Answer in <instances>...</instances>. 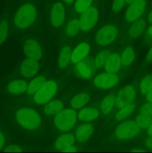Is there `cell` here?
I'll return each mask as SVG.
<instances>
[{"mask_svg":"<svg viewBox=\"0 0 152 153\" xmlns=\"http://www.w3.org/2000/svg\"><path fill=\"white\" fill-rule=\"evenodd\" d=\"M22 149L20 147H19L18 146L16 145H11V146H9L4 149V152H22Z\"/></svg>","mask_w":152,"mask_h":153,"instance_id":"8d00e7d4","label":"cell"},{"mask_svg":"<svg viewBox=\"0 0 152 153\" xmlns=\"http://www.w3.org/2000/svg\"><path fill=\"white\" fill-rule=\"evenodd\" d=\"M64 1H65L66 2H67V3H69V4H70V3L72 2V1H74V0H64Z\"/></svg>","mask_w":152,"mask_h":153,"instance_id":"bcb514c9","label":"cell"},{"mask_svg":"<svg viewBox=\"0 0 152 153\" xmlns=\"http://www.w3.org/2000/svg\"><path fill=\"white\" fill-rule=\"evenodd\" d=\"M39 64L37 61L31 58H27L21 65V74L26 78H31L35 76L38 72Z\"/></svg>","mask_w":152,"mask_h":153,"instance_id":"4fadbf2b","label":"cell"},{"mask_svg":"<svg viewBox=\"0 0 152 153\" xmlns=\"http://www.w3.org/2000/svg\"><path fill=\"white\" fill-rule=\"evenodd\" d=\"M28 85L23 80L12 81L7 86V91L12 94H20L27 91Z\"/></svg>","mask_w":152,"mask_h":153,"instance_id":"e0dca14e","label":"cell"},{"mask_svg":"<svg viewBox=\"0 0 152 153\" xmlns=\"http://www.w3.org/2000/svg\"><path fill=\"white\" fill-rule=\"evenodd\" d=\"M76 71H77V74L82 77L83 79H90L92 77V73L91 70H89V67L84 64L82 63H76Z\"/></svg>","mask_w":152,"mask_h":153,"instance_id":"f1b7e54d","label":"cell"},{"mask_svg":"<svg viewBox=\"0 0 152 153\" xmlns=\"http://www.w3.org/2000/svg\"><path fill=\"white\" fill-rule=\"evenodd\" d=\"M65 19V9L61 3H56L53 5L51 13V22L55 28L61 26Z\"/></svg>","mask_w":152,"mask_h":153,"instance_id":"7c38bea8","label":"cell"},{"mask_svg":"<svg viewBox=\"0 0 152 153\" xmlns=\"http://www.w3.org/2000/svg\"><path fill=\"white\" fill-rule=\"evenodd\" d=\"M146 98H147L148 102H152V88L149 90L148 92L146 94Z\"/></svg>","mask_w":152,"mask_h":153,"instance_id":"ab89813d","label":"cell"},{"mask_svg":"<svg viewBox=\"0 0 152 153\" xmlns=\"http://www.w3.org/2000/svg\"><path fill=\"white\" fill-rule=\"evenodd\" d=\"M140 128L136 121L126 120L117 127L116 135L122 140H128L135 137L139 132Z\"/></svg>","mask_w":152,"mask_h":153,"instance_id":"277c9868","label":"cell"},{"mask_svg":"<svg viewBox=\"0 0 152 153\" xmlns=\"http://www.w3.org/2000/svg\"><path fill=\"white\" fill-rule=\"evenodd\" d=\"M147 134L149 136V137H150V136H152V124L151 125V126L148 128Z\"/></svg>","mask_w":152,"mask_h":153,"instance_id":"7bdbcfd3","label":"cell"},{"mask_svg":"<svg viewBox=\"0 0 152 153\" xmlns=\"http://www.w3.org/2000/svg\"><path fill=\"white\" fill-rule=\"evenodd\" d=\"M8 34V25L7 21L4 20L0 22V45L4 42Z\"/></svg>","mask_w":152,"mask_h":153,"instance_id":"836d02e7","label":"cell"},{"mask_svg":"<svg viewBox=\"0 0 152 153\" xmlns=\"http://www.w3.org/2000/svg\"><path fill=\"white\" fill-rule=\"evenodd\" d=\"M74 142V136L70 134H64L58 137V140L55 142V146L58 150L64 151L66 149L72 146Z\"/></svg>","mask_w":152,"mask_h":153,"instance_id":"ac0fdd59","label":"cell"},{"mask_svg":"<svg viewBox=\"0 0 152 153\" xmlns=\"http://www.w3.org/2000/svg\"><path fill=\"white\" fill-rule=\"evenodd\" d=\"M118 34V29L113 25H107L98 30L95 36L97 44L105 46L113 42Z\"/></svg>","mask_w":152,"mask_h":153,"instance_id":"5b68a950","label":"cell"},{"mask_svg":"<svg viewBox=\"0 0 152 153\" xmlns=\"http://www.w3.org/2000/svg\"><path fill=\"white\" fill-rule=\"evenodd\" d=\"M80 29V23H79V19H73L71 22H69L66 26V33L70 37L76 35L78 33Z\"/></svg>","mask_w":152,"mask_h":153,"instance_id":"4dcf8cb0","label":"cell"},{"mask_svg":"<svg viewBox=\"0 0 152 153\" xmlns=\"http://www.w3.org/2000/svg\"><path fill=\"white\" fill-rule=\"evenodd\" d=\"M145 7V0H137L130 4L126 10V19L128 22H134L139 19L143 13Z\"/></svg>","mask_w":152,"mask_h":153,"instance_id":"9c48e42d","label":"cell"},{"mask_svg":"<svg viewBox=\"0 0 152 153\" xmlns=\"http://www.w3.org/2000/svg\"><path fill=\"white\" fill-rule=\"evenodd\" d=\"M145 145L146 147L152 149V136H150V137H148V138L145 140Z\"/></svg>","mask_w":152,"mask_h":153,"instance_id":"74e56055","label":"cell"},{"mask_svg":"<svg viewBox=\"0 0 152 153\" xmlns=\"http://www.w3.org/2000/svg\"><path fill=\"white\" fill-rule=\"evenodd\" d=\"M146 60L148 62H151L152 61V46L151 47V49H149V51L148 52L147 55H146Z\"/></svg>","mask_w":152,"mask_h":153,"instance_id":"f35d334b","label":"cell"},{"mask_svg":"<svg viewBox=\"0 0 152 153\" xmlns=\"http://www.w3.org/2000/svg\"><path fill=\"white\" fill-rule=\"evenodd\" d=\"M136 108L135 103L131 102L130 104L127 105L125 107L122 108L120 109V111L118 112L116 115V122H120L122 121L124 119L129 116L131 113L134 111Z\"/></svg>","mask_w":152,"mask_h":153,"instance_id":"d4e9b609","label":"cell"},{"mask_svg":"<svg viewBox=\"0 0 152 153\" xmlns=\"http://www.w3.org/2000/svg\"><path fill=\"white\" fill-rule=\"evenodd\" d=\"M57 91V85L53 81L46 82L34 96V102L39 105L46 104L54 97Z\"/></svg>","mask_w":152,"mask_h":153,"instance_id":"8992f818","label":"cell"},{"mask_svg":"<svg viewBox=\"0 0 152 153\" xmlns=\"http://www.w3.org/2000/svg\"><path fill=\"white\" fill-rule=\"evenodd\" d=\"M89 46L86 43L78 45L72 53L71 61L73 64L79 62L88 55L89 52Z\"/></svg>","mask_w":152,"mask_h":153,"instance_id":"9a60e30c","label":"cell"},{"mask_svg":"<svg viewBox=\"0 0 152 153\" xmlns=\"http://www.w3.org/2000/svg\"><path fill=\"white\" fill-rule=\"evenodd\" d=\"M126 0H114L112 9L114 12H118L123 7Z\"/></svg>","mask_w":152,"mask_h":153,"instance_id":"d590c367","label":"cell"},{"mask_svg":"<svg viewBox=\"0 0 152 153\" xmlns=\"http://www.w3.org/2000/svg\"><path fill=\"white\" fill-rule=\"evenodd\" d=\"M121 59H122V65L124 67L132 64L133 61L135 59V53H134V49L131 47L126 48L122 52Z\"/></svg>","mask_w":152,"mask_h":153,"instance_id":"4316f807","label":"cell"},{"mask_svg":"<svg viewBox=\"0 0 152 153\" xmlns=\"http://www.w3.org/2000/svg\"><path fill=\"white\" fill-rule=\"evenodd\" d=\"M92 0H77L75 3V9L78 13H82L89 7Z\"/></svg>","mask_w":152,"mask_h":153,"instance_id":"d6a6232c","label":"cell"},{"mask_svg":"<svg viewBox=\"0 0 152 153\" xmlns=\"http://www.w3.org/2000/svg\"><path fill=\"white\" fill-rule=\"evenodd\" d=\"M76 123V112L74 109H65L58 112L55 117L57 128L62 131H67L74 126Z\"/></svg>","mask_w":152,"mask_h":153,"instance_id":"3957f363","label":"cell"},{"mask_svg":"<svg viewBox=\"0 0 152 153\" xmlns=\"http://www.w3.org/2000/svg\"><path fill=\"white\" fill-rule=\"evenodd\" d=\"M152 88V75L145 76L140 84V91L141 94L145 95Z\"/></svg>","mask_w":152,"mask_h":153,"instance_id":"1f68e13d","label":"cell"},{"mask_svg":"<svg viewBox=\"0 0 152 153\" xmlns=\"http://www.w3.org/2000/svg\"><path fill=\"white\" fill-rule=\"evenodd\" d=\"M98 17V12L94 7H89L82 12L79 19L80 28L82 31H89L95 26Z\"/></svg>","mask_w":152,"mask_h":153,"instance_id":"52a82bcc","label":"cell"},{"mask_svg":"<svg viewBox=\"0 0 152 153\" xmlns=\"http://www.w3.org/2000/svg\"><path fill=\"white\" fill-rule=\"evenodd\" d=\"M110 54L111 53H110L109 51L104 50L101 52H100V53L97 55L95 61V65L97 69H101L104 65H105L107 58H109Z\"/></svg>","mask_w":152,"mask_h":153,"instance_id":"f546056e","label":"cell"},{"mask_svg":"<svg viewBox=\"0 0 152 153\" xmlns=\"http://www.w3.org/2000/svg\"><path fill=\"white\" fill-rule=\"evenodd\" d=\"M135 121L140 128L148 129L152 124V117L149 116L146 114L141 113V114L136 117Z\"/></svg>","mask_w":152,"mask_h":153,"instance_id":"484cf974","label":"cell"},{"mask_svg":"<svg viewBox=\"0 0 152 153\" xmlns=\"http://www.w3.org/2000/svg\"><path fill=\"white\" fill-rule=\"evenodd\" d=\"M122 66V59L120 55L117 53H112L107 58L104 67L107 73L115 74L119 71Z\"/></svg>","mask_w":152,"mask_h":153,"instance_id":"5bb4252c","label":"cell"},{"mask_svg":"<svg viewBox=\"0 0 152 153\" xmlns=\"http://www.w3.org/2000/svg\"><path fill=\"white\" fill-rule=\"evenodd\" d=\"M119 82L117 76L112 73H103L95 76L94 79V84L95 86L101 89H109L116 86Z\"/></svg>","mask_w":152,"mask_h":153,"instance_id":"30bf717a","label":"cell"},{"mask_svg":"<svg viewBox=\"0 0 152 153\" xmlns=\"http://www.w3.org/2000/svg\"><path fill=\"white\" fill-rule=\"evenodd\" d=\"M72 52L71 49L68 46H65L63 48L61 51L59 56V60H58V67L60 68H64L67 66V64L69 63L71 60Z\"/></svg>","mask_w":152,"mask_h":153,"instance_id":"603a6c76","label":"cell"},{"mask_svg":"<svg viewBox=\"0 0 152 153\" xmlns=\"http://www.w3.org/2000/svg\"><path fill=\"white\" fill-rule=\"evenodd\" d=\"M145 28V22L144 19H139V20L137 19L129 29V35L132 38L139 37L143 32Z\"/></svg>","mask_w":152,"mask_h":153,"instance_id":"44dd1931","label":"cell"},{"mask_svg":"<svg viewBox=\"0 0 152 153\" xmlns=\"http://www.w3.org/2000/svg\"><path fill=\"white\" fill-rule=\"evenodd\" d=\"M24 52L28 58L39 61L42 58V50L40 46L34 40H28L24 45Z\"/></svg>","mask_w":152,"mask_h":153,"instance_id":"8fae6325","label":"cell"},{"mask_svg":"<svg viewBox=\"0 0 152 153\" xmlns=\"http://www.w3.org/2000/svg\"><path fill=\"white\" fill-rule=\"evenodd\" d=\"M16 118L17 122L25 129L29 131L37 130L41 124L40 115L35 111L29 108H21L16 111Z\"/></svg>","mask_w":152,"mask_h":153,"instance_id":"6da1fadb","label":"cell"},{"mask_svg":"<svg viewBox=\"0 0 152 153\" xmlns=\"http://www.w3.org/2000/svg\"><path fill=\"white\" fill-rule=\"evenodd\" d=\"M136 91L131 86L126 87L118 92L117 97L116 99V104L119 108L125 107L127 105L133 102L136 98Z\"/></svg>","mask_w":152,"mask_h":153,"instance_id":"ba28073f","label":"cell"},{"mask_svg":"<svg viewBox=\"0 0 152 153\" xmlns=\"http://www.w3.org/2000/svg\"><path fill=\"white\" fill-rule=\"evenodd\" d=\"M99 115V112L97 109L94 108H86L80 111L78 114L77 117L82 121H92L96 119Z\"/></svg>","mask_w":152,"mask_h":153,"instance_id":"d6986e66","label":"cell"},{"mask_svg":"<svg viewBox=\"0 0 152 153\" xmlns=\"http://www.w3.org/2000/svg\"><path fill=\"white\" fill-rule=\"evenodd\" d=\"M89 98H90L89 95L86 93L77 94L75 97H73L72 100H71L70 105L74 110L80 109L89 102Z\"/></svg>","mask_w":152,"mask_h":153,"instance_id":"ffe728a7","label":"cell"},{"mask_svg":"<svg viewBox=\"0 0 152 153\" xmlns=\"http://www.w3.org/2000/svg\"><path fill=\"white\" fill-rule=\"evenodd\" d=\"M4 135L0 132V149L3 147V145H4Z\"/></svg>","mask_w":152,"mask_h":153,"instance_id":"60d3db41","label":"cell"},{"mask_svg":"<svg viewBox=\"0 0 152 153\" xmlns=\"http://www.w3.org/2000/svg\"><path fill=\"white\" fill-rule=\"evenodd\" d=\"M63 108V105L62 102L59 100H55L46 105L43 111L49 115H54L57 114L58 112L61 111Z\"/></svg>","mask_w":152,"mask_h":153,"instance_id":"cb8c5ba5","label":"cell"},{"mask_svg":"<svg viewBox=\"0 0 152 153\" xmlns=\"http://www.w3.org/2000/svg\"><path fill=\"white\" fill-rule=\"evenodd\" d=\"M116 103V98L113 96H107L102 101L101 105V111L103 114H107L113 108Z\"/></svg>","mask_w":152,"mask_h":153,"instance_id":"83f0119b","label":"cell"},{"mask_svg":"<svg viewBox=\"0 0 152 153\" xmlns=\"http://www.w3.org/2000/svg\"><path fill=\"white\" fill-rule=\"evenodd\" d=\"M94 131V128L90 123L80 126L76 130V138L79 142H84L88 140Z\"/></svg>","mask_w":152,"mask_h":153,"instance_id":"2e32d148","label":"cell"},{"mask_svg":"<svg viewBox=\"0 0 152 153\" xmlns=\"http://www.w3.org/2000/svg\"><path fill=\"white\" fill-rule=\"evenodd\" d=\"M148 21L150 23L152 24V11L149 13V16H148Z\"/></svg>","mask_w":152,"mask_h":153,"instance_id":"ee69618b","label":"cell"},{"mask_svg":"<svg viewBox=\"0 0 152 153\" xmlns=\"http://www.w3.org/2000/svg\"><path fill=\"white\" fill-rule=\"evenodd\" d=\"M75 151H77V149H76L75 146H70V147L66 149L63 152H75Z\"/></svg>","mask_w":152,"mask_h":153,"instance_id":"b9f144b4","label":"cell"},{"mask_svg":"<svg viewBox=\"0 0 152 153\" xmlns=\"http://www.w3.org/2000/svg\"><path fill=\"white\" fill-rule=\"evenodd\" d=\"M37 16V10L34 5L25 4L18 10L14 17V23L17 28H25L34 22Z\"/></svg>","mask_w":152,"mask_h":153,"instance_id":"7a4b0ae2","label":"cell"},{"mask_svg":"<svg viewBox=\"0 0 152 153\" xmlns=\"http://www.w3.org/2000/svg\"><path fill=\"white\" fill-rule=\"evenodd\" d=\"M140 111H141V113L146 114L152 117V102H148L143 105Z\"/></svg>","mask_w":152,"mask_h":153,"instance_id":"e575fe53","label":"cell"},{"mask_svg":"<svg viewBox=\"0 0 152 153\" xmlns=\"http://www.w3.org/2000/svg\"><path fill=\"white\" fill-rule=\"evenodd\" d=\"M46 82V79L43 76H40L35 78L34 80L31 81V83L28 86L27 92H28V94H31V95H34V94H36L43 86V85Z\"/></svg>","mask_w":152,"mask_h":153,"instance_id":"7402d4cb","label":"cell"},{"mask_svg":"<svg viewBox=\"0 0 152 153\" xmlns=\"http://www.w3.org/2000/svg\"><path fill=\"white\" fill-rule=\"evenodd\" d=\"M137 1V0H126V2L128 3V4H131L132 2H134V1Z\"/></svg>","mask_w":152,"mask_h":153,"instance_id":"f6af8a7d","label":"cell"}]
</instances>
